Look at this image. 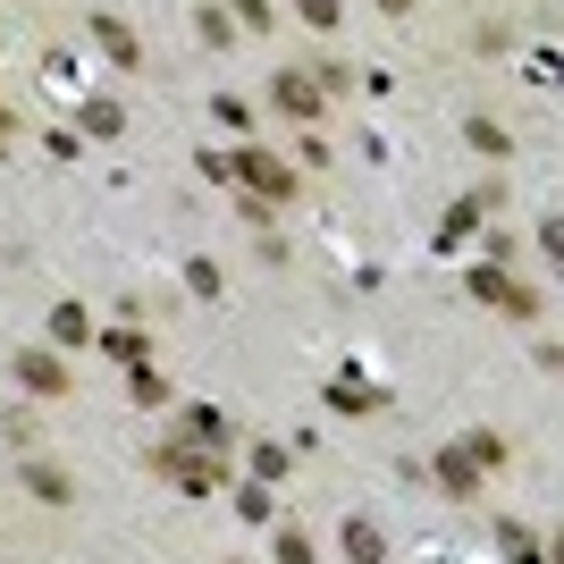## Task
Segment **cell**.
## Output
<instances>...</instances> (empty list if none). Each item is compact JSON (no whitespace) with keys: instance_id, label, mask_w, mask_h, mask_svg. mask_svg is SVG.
Returning a JSON list of instances; mask_svg holds the SVG:
<instances>
[{"instance_id":"obj_17","label":"cell","mask_w":564,"mask_h":564,"mask_svg":"<svg viewBox=\"0 0 564 564\" xmlns=\"http://www.w3.org/2000/svg\"><path fill=\"white\" fill-rule=\"evenodd\" d=\"M304 9V25H337V0H295Z\"/></svg>"},{"instance_id":"obj_16","label":"cell","mask_w":564,"mask_h":564,"mask_svg":"<svg viewBox=\"0 0 564 564\" xmlns=\"http://www.w3.org/2000/svg\"><path fill=\"white\" fill-rule=\"evenodd\" d=\"M135 404H169V379H161V371H143V362H135Z\"/></svg>"},{"instance_id":"obj_12","label":"cell","mask_w":564,"mask_h":564,"mask_svg":"<svg viewBox=\"0 0 564 564\" xmlns=\"http://www.w3.org/2000/svg\"><path fill=\"white\" fill-rule=\"evenodd\" d=\"M329 404H337V413H371V388H362V379H337V388H329Z\"/></svg>"},{"instance_id":"obj_8","label":"cell","mask_w":564,"mask_h":564,"mask_svg":"<svg viewBox=\"0 0 564 564\" xmlns=\"http://www.w3.org/2000/svg\"><path fill=\"white\" fill-rule=\"evenodd\" d=\"M438 480H447L455 497H471V480H480V471H471V455H464V447H447V455H438Z\"/></svg>"},{"instance_id":"obj_10","label":"cell","mask_w":564,"mask_h":564,"mask_svg":"<svg viewBox=\"0 0 564 564\" xmlns=\"http://www.w3.org/2000/svg\"><path fill=\"white\" fill-rule=\"evenodd\" d=\"M51 337H59V346H85V337H94V321H85L76 304H59V312H51Z\"/></svg>"},{"instance_id":"obj_6","label":"cell","mask_w":564,"mask_h":564,"mask_svg":"<svg viewBox=\"0 0 564 564\" xmlns=\"http://www.w3.org/2000/svg\"><path fill=\"white\" fill-rule=\"evenodd\" d=\"M94 43L110 51L118 68H135V59H143V43H135V25H118V18H94Z\"/></svg>"},{"instance_id":"obj_13","label":"cell","mask_w":564,"mask_h":564,"mask_svg":"<svg viewBox=\"0 0 564 564\" xmlns=\"http://www.w3.org/2000/svg\"><path fill=\"white\" fill-rule=\"evenodd\" d=\"M346 556H362V564H371V556H388V540H379L371 522H346Z\"/></svg>"},{"instance_id":"obj_14","label":"cell","mask_w":564,"mask_h":564,"mask_svg":"<svg viewBox=\"0 0 564 564\" xmlns=\"http://www.w3.org/2000/svg\"><path fill=\"white\" fill-rule=\"evenodd\" d=\"M101 346H110V362H143V354H152V346H143V329H110Z\"/></svg>"},{"instance_id":"obj_1","label":"cell","mask_w":564,"mask_h":564,"mask_svg":"<svg viewBox=\"0 0 564 564\" xmlns=\"http://www.w3.org/2000/svg\"><path fill=\"white\" fill-rule=\"evenodd\" d=\"M471 295H489V304H506L514 321H540V295H531V286H514L506 270H497V261H471Z\"/></svg>"},{"instance_id":"obj_3","label":"cell","mask_w":564,"mask_h":564,"mask_svg":"<svg viewBox=\"0 0 564 564\" xmlns=\"http://www.w3.org/2000/svg\"><path fill=\"white\" fill-rule=\"evenodd\" d=\"M152 464H161L186 497H212V489H219V464H212V455H194V447H161Z\"/></svg>"},{"instance_id":"obj_18","label":"cell","mask_w":564,"mask_h":564,"mask_svg":"<svg viewBox=\"0 0 564 564\" xmlns=\"http://www.w3.org/2000/svg\"><path fill=\"white\" fill-rule=\"evenodd\" d=\"M0 127H9V118H0Z\"/></svg>"},{"instance_id":"obj_5","label":"cell","mask_w":564,"mask_h":564,"mask_svg":"<svg viewBox=\"0 0 564 564\" xmlns=\"http://www.w3.org/2000/svg\"><path fill=\"white\" fill-rule=\"evenodd\" d=\"M18 379L34 397H68V362H59V354H18Z\"/></svg>"},{"instance_id":"obj_15","label":"cell","mask_w":564,"mask_h":564,"mask_svg":"<svg viewBox=\"0 0 564 564\" xmlns=\"http://www.w3.org/2000/svg\"><path fill=\"white\" fill-rule=\"evenodd\" d=\"M286 464H295L286 447H261V455H253V480H286Z\"/></svg>"},{"instance_id":"obj_9","label":"cell","mask_w":564,"mask_h":564,"mask_svg":"<svg viewBox=\"0 0 564 564\" xmlns=\"http://www.w3.org/2000/svg\"><path fill=\"white\" fill-rule=\"evenodd\" d=\"M25 489L51 497V506H68V471H51V464H25Z\"/></svg>"},{"instance_id":"obj_7","label":"cell","mask_w":564,"mask_h":564,"mask_svg":"<svg viewBox=\"0 0 564 564\" xmlns=\"http://www.w3.org/2000/svg\"><path fill=\"white\" fill-rule=\"evenodd\" d=\"M464 455H471V471H497V464H506V438H497V430H471Z\"/></svg>"},{"instance_id":"obj_2","label":"cell","mask_w":564,"mask_h":564,"mask_svg":"<svg viewBox=\"0 0 564 564\" xmlns=\"http://www.w3.org/2000/svg\"><path fill=\"white\" fill-rule=\"evenodd\" d=\"M236 177H245V186H253L261 194V203H286V194H295V169H286V161H270V152H236Z\"/></svg>"},{"instance_id":"obj_4","label":"cell","mask_w":564,"mask_h":564,"mask_svg":"<svg viewBox=\"0 0 564 564\" xmlns=\"http://www.w3.org/2000/svg\"><path fill=\"white\" fill-rule=\"evenodd\" d=\"M279 110L321 118V110H329V85H321V76H304V68H286V76H279Z\"/></svg>"},{"instance_id":"obj_11","label":"cell","mask_w":564,"mask_h":564,"mask_svg":"<svg viewBox=\"0 0 564 564\" xmlns=\"http://www.w3.org/2000/svg\"><path fill=\"white\" fill-rule=\"evenodd\" d=\"M76 127H85V135H127V118H118L110 101H85V118H76Z\"/></svg>"}]
</instances>
